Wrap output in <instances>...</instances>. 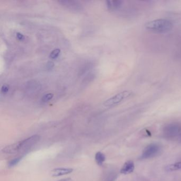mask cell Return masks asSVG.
Returning a JSON list of instances; mask_svg holds the SVG:
<instances>
[{
    "instance_id": "cell-16",
    "label": "cell",
    "mask_w": 181,
    "mask_h": 181,
    "mask_svg": "<svg viewBox=\"0 0 181 181\" xmlns=\"http://www.w3.org/2000/svg\"><path fill=\"white\" fill-rule=\"evenodd\" d=\"M73 181V180L70 178H66L61 179V180H60L59 181Z\"/></svg>"
},
{
    "instance_id": "cell-14",
    "label": "cell",
    "mask_w": 181,
    "mask_h": 181,
    "mask_svg": "<svg viewBox=\"0 0 181 181\" xmlns=\"http://www.w3.org/2000/svg\"><path fill=\"white\" fill-rule=\"evenodd\" d=\"M9 88H10L9 86L7 84H4L2 85V86L1 87V93H3V94L7 93L9 90Z\"/></svg>"
},
{
    "instance_id": "cell-10",
    "label": "cell",
    "mask_w": 181,
    "mask_h": 181,
    "mask_svg": "<svg viewBox=\"0 0 181 181\" xmlns=\"http://www.w3.org/2000/svg\"><path fill=\"white\" fill-rule=\"evenodd\" d=\"M95 159V161L96 162L97 164L99 166H101L103 164L104 162L105 161L106 157L103 153L99 151L96 153Z\"/></svg>"
},
{
    "instance_id": "cell-3",
    "label": "cell",
    "mask_w": 181,
    "mask_h": 181,
    "mask_svg": "<svg viewBox=\"0 0 181 181\" xmlns=\"http://www.w3.org/2000/svg\"><path fill=\"white\" fill-rule=\"evenodd\" d=\"M132 92L130 90H125L121 93H117L114 96L110 97V98L106 100L104 102L103 105L105 107H113L118 105L121 102L129 98L132 95Z\"/></svg>"
},
{
    "instance_id": "cell-1",
    "label": "cell",
    "mask_w": 181,
    "mask_h": 181,
    "mask_svg": "<svg viewBox=\"0 0 181 181\" xmlns=\"http://www.w3.org/2000/svg\"><path fill=\"white\" fill-rule=\"evenodd\" d=\"M40 136L35 134L22 141L10 144L3 149V152L6 154H15L18 153H25L31 149L32 148L40 141Z\"/></svg>"
},
{
    "instance_id": "cell-15",
    "label": "cell",
    "mask_w": 181,
    "mask_h": 181,
    "mask_svg": "<svg viewBox=\"0 0 181 181\" xmlns=\"http://www.w3.org/2000/svg\"><path fill=\"white\" fill-rule=\"evenodd\" d=\"M16 36H17V38H18V40H24V38H25L24 36L23 35V34H21L20 33H17V34H16Z\"/></svg>"
},
{
    "instance_id": "cell-11",
    "label": "cell",
    "mask_w": 181,
    "mask_h": 181,
    "mask_svg": "<svg viewBox=\"0 0 181 181\" xmlns=\"http://www.w3.org/2000/svg\"><path fill=\"white\" fill-rule=\"evenodd\" d=\"M23 158V156L21 157H18L16 158L12 159L8 163V166L9 167H14L16 165H17L21 159Z\"/></svg>"
},
{
    "instance_id": "cell-2",
    "label": "cell",
    "mask_w": 181,
    "mask_h": 181,
    "mask_svg": "<svg viewBox=\"0 0 181 181\" xmlns=\"http://www.w3.org/2000/svg\"><path fill=\"white\" fill-rule=\"evenodd\" d=\"M172 22L167 19H156L148 21L145 24L146 28L160 33H165L173 28Z\"/></svg>"
},
{
    "instance_id": "cell-13",
    "label": "cell",
    "mask_w": 181,
    "mask_h": 181,
    "mask_svg": "<svg viewBox=\"0 0 181 181\" xmlns=\"http://www.w3.org/2000/svg\"><path fill=\"white\" fill-rule=\"evenodd\" d=\"M53 96L54 95L53 93H49L46 94L44 96L42 97L41 100L42 103H47L53 98Z\"/></svg>"
},
{
    "instance_id": "cell-12",
    "label": "cell",
    "mask_w": 181,
    "mask_h": 181,
    "mask_svg": "<svg viewBox=\"0 0 181 181\" xmlns=\"http://www.w3.org/2000/svg\"><path fill=\"white\" fill-rule=\"evenodd\" d=\"M60 53H61V49L59 48L54 49V50L51 52V53L49 54V58H51L52 59H55L59 56Z\"/></svg>"
},
{
    "instance_id": "cell-7",
    "label": "cell",
    "mask_w": 181,
    "mask_h": 181,
    "mask_svg": "<svg viewBox=\"0 0 181 181\" xmlns=\"http://www.w3.org/2000/svg\"><path fill=\"white\" fill-rule=\"evenodd\" d=\"M63 6H65L68 8H70L73 10H80L81 8V6L77 2L74 1H61L59 2Z\"/></svg>"
},
{
    "instance_id": "cell-8",
    "label": "cell",
    "mask_w": 181,
    "mask_h": 181,
    "mask_svg": "<svg viewBox=\"0 0 181 181\" xmlns=\"http://www.w3.org/2000/svg\"><path fill=\"white\" fill-rule=\"evenodd\" d=\"M107 8L110 10H116L122 6V1H106Z\"/></svg>"
},
{
    "instance_id": "cell-9",
    "label": "cell",
    "mask_w": 181,
    "mask_h": 181,
    "mask_svg": "<svg viewBox=\"0 0 181 181\" xmlns=\"http://www.w3.org/2000/svg\"><path fill=\"white\" fill-rule=\"evenodd\" d=\"M181 170V161L168 165L165 167V170L168 172H172Z\"/></svg>"
},
{
    "instance_id": "cell-6",
    "label": "cell",
    "mask_w": 181,
    "mask_h": 181,
    "mask_svg": "<svg viewBox=\"0 0 181 181\" xmlns=\"http://www.w3.org/2000/svg\"><path fill=\"white\" fill-rule=\"evenodd\" d=\"M135 166L133 161L129 160L125 162L124 164L122 166L120 172L121 174L127 175L130 173H132L134 170Z\"/></svg>"
},
{
    "instance_id": "cell-4",
    "label": "cell",
    "mask_w": 181,
    "mask_h": 181,
    "mask_svg": "<svg viewBox=\"0 0 181 181\" xmlns=\"http://www.w3.org/2000/svg\"><path fill=\"white\" fill-rule=\"evenodd\" d=\"M160 151V147L158 145L152 144L148 146L144 150L141 155V158H150L157 155Z\"/></svg>"
},
{
    "instance_id": "cell-5",
    "label": "cell",
    "mask_w": 181,
    "mask_h": 181,
    "mask_svg": "<svg viewBox=\"0 0 181 181\" xmlns=\"http://www.w3.org/2000/svg\"><path fill=\"white\" fill-rule=\"evenodd\" d=\"M74 170L71 168H57L52 170L51 175L53 177H59L61 176L68 175L73 172Z\"/></svg>"
},
{
    "instance_id": "cell-17",
    "label": "cell",
    "mask_w": 181,
    "mask_h": 181,
    "mask_svg": "<svg viewBox=\"0 0 181 181\" xmlns=\"http://www.w3.org/2000/svg\"><path fill=\"white\" fill-rule=\"evenodd\" d=\"M180 133H181V130H180Z\"/></svg>"
}]
</instances>
